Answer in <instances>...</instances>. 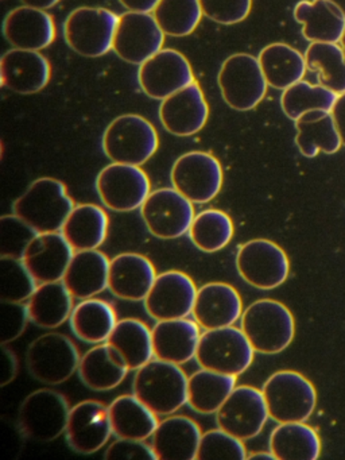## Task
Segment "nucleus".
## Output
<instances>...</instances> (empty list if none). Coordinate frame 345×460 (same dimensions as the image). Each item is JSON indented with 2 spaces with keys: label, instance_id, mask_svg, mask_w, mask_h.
<instances>
[{
  "label": "nucleus",
  "instance_id": "obj_1",
  "mask_svg": "<svg viewBox=\"0 0 345 460\" xmlns=\"http://www.w3.org/2000/svg\"><path fill=\"white\" fill-rule=\"evenodd\" d=\"M188 379L180 365L155 358L137 370L132 392L156 416H170L188 403Z\"/></svg>",
  "mask_w": 345,
  "mask_h": 460
},
{
  "label": "nucleus",
  "instance_id": "obj_2",
  "mask_svg": "<svg viewBox=\"0 0 345 460\" xmlns=\"http://www.w3.org/2000/svg\"><path fill=\"white\" fill-rule=\"evenodd\" d=\"M75 207L64 182L42 177L16 199L13 211L38 234L59 233Z\"/></svg>",
  "mask_w": 345,
  "mask_h": 460
},
{
  "label": "nucleus",
  "instance_id": "obj_3",
  "mask_svg": "<svg viewBox=\"0 0 345 460\" xmlns=\"http://www.w3.org/2000/svg\"><path fill=\"white\" fill-rule=\"evenodd\" d=\"M240 330L259 354L285 351L296 335V322L288 306L271 298L251 304L240 317Z\"/></svg>",
  "mask_w": 345,
  "mask_h": 460
},
{
  "label": "nucleus",
  "instance_id": "obj_4",
  "mask_svg": "<svg viewBox=\"0 0 345 460\" xmlns=\"http://www.w3.org/2000/svg\"><path fill=\"white\" fill-rule=\"evenodd\" d=\"M102 150L116 164L142 166L159 146L155 128L140 115H121L111 122L102 136Z\"/></svg>",
  "mask_w": 345,
  "mask_h": 460
},
{
  "label": "nucleus",
  "instance_id": "obj_5",
  "mask_svg": "<svg viewBox=\"0 0 345 460\" xmlns=\"http://www.w3.org/2000/svg\"><path fill=\"white\" fill-rule=\"evenodd\" d=\"M270 419L277 422H305L317 405L312 382L296 373L283 370L272 374L261 387Z\"/></svg>",
  "mask_w": 345,
  "mask_h": 460
},
{
  "label": "nucleus",
  "instance_id": "obj_6",
  "mask_svg": "<svg viewBox=\"0 0 345 460\" xmlns=\"http://www.w3.org/2000/svg\"><path fill=\"white\" fill-rule=\"evenodd\" d=\"M118 23V15L110 10L80 7L65 21V41L73 52L83 58H102L112 50Z\"/></svg>",
  "mask_w": 345,
  "mask_h": 460
},
{
  "label": "nucleus",
  "instance_id": "obj_7",
  "mask_svg": "<svg viewBox=\"0 0 345 460\" xmlns=\"http://www.w3.org/2000/svg\"><path fill=\"white\" fill-rule=\"evenodd\" d=\"M253 354L255 349L243 331L231 325L201 333L196 360L201 368L239 376L250 367Z\"/></svg>",
  "mask_w": 345,
  "mask_h": 460
},
{
  "label": "nucleus",
  "instance_id": "obj_8",
  "mask_svg": "<svg viewBox=\"0 0 345 460\" xmlns=\"http://www.w3.org/2000/svg\"><path fill=\"white\" fill-rule=\"evenodd\" d=\"M217 83L224 102L240 112L256 109L269 87L258 58L247 53L226 58L218 72Z\"/></svg>",
  "mask_w": 345,
  "mask_h": 460
},
{
  "label": "nucleus",
  "instance_id": "obj_9",
  "mask_svg": "<svg viewBox=\"0 0 345 460\" xmlns=\"http://www.w3.org/2000/svg\"><path fill=\"white\" fill-rule=\"evenodd\" d=\"M70 408L61 393L40 389L30 393L18 411L21 432L31 440L49 443L66 430Z\"/></svg>",
  "mask_w": 345,
  "mask_h": 460
},
{
  "label": "nucleus",
  "instance_id": "obj_10",
  "mask_svg": "<svg viewBox=\"0 0 345 460\" xmlns=\"http://www.w3.org/2000/svg\"><path fill=\"white\" fill-rule=\"evenodd\" d=\"M81 357L62 333H45L30 343L26 366L30 376L46 385H59L78 371Z\"/></svg>",
  "mask_w": 345,
  "mask_h": 460
},
{
  "label": "nucleus",
  "instance_id": "obj_11",
  "mask_svg": "<svg viewBox=\"0 0 345 460\" xmlns=\"http://www.w3.org/2000/svg\"><path fill=\"white\" fill-rule=\"evenodd\" d=\"M239 276L256 289L271 290L285 284L290 273L288 255L269 239H252L236 255Z\"/></svg>",
  "mask_w": 345,
  "mask_h": 460
},
{
  "label": "nucleus",
  "instance_id": "obj_12",
  "mask_svg": "<svg viewBox=\"0 0 345 460\" xmlns=\"http://www.w3.org/2000/svg\"><path fill=\"white\" fill-rule=\"evenodd\" d=\"M170 179L172 188L191 203L207 204L220 193L223 168L209 153H186L175 161Z\"/></svg>",
  "mask_w": 345,
  "mask_h": 460
},
{
  "label": "nucleus",
  "instance_id": "obj_13",
  "mask_svg": "<svg viewBox=\"0 0 345 460\" xmlns=\"http://www.w3.org/2000/svg\"><path fill=\"white\" fill-rule=\"evenodd\" d=\"M96 190L111 211L131 212L147 200L150 180L140 166L112 163L97 176Z\"/></svg>",
  "mask_w": 345,
  "mask_h": 460
},
{
  "label": "nucleus",
  "instance_id": "obj_14",
  "mask_svg": "<svg viewBox=\"0 0 345 460\" xmlns=\"http://www.w3.org/2000/svg\"><path fill=\"white\" fill-rule=\"evenodd\" d=\"M140 215L147 230L159 239H177L190 230L193 203L174 188H162L148 195L140 207Z\"/></svg>",
  "mask_w": 345,
  "mask_h": 460
},
{
  "label": "nucleus",
  "instance_id": "obj_15",
  "mask_svg": "<svg viewBox=\"0 0 345 460\" xmlns=\"http://www.w3.org/2000/svg\"><path fill=\"white\" fill-rule=\"evenodd\" d=\"M269 417L263 393L252 386L234 387L216 411L217 427L243 441L256 438Z\"/></svg>",
  "mask_w": 345,
  "mask_h": 460
},
{
  "label": "nucleus",
  "instance_id": "obj_16",
  "mask_svg": "<svg viewBox=\"0 0 345 460\" xmlns=\"http://www.w3.org/2000/svg\"><path fill=\"white\" fill-rule=\"evenodd\" d=\"M164 36L153 14L127 12L119 17L112 50L134 66H142L162 50Z\"/></svg>",
  "mask_w": 345,
  "mask_h": 460
},
{
  "label": "nucleus",
  "instance_id": "obj_17",
  "mask_svg": "<svg viewBox=\"0 0 345 460\" xmlns=\"http://www.w3.org/2000/svg\"><path fill=\"white\" fill-rule=\"evenodd\" d=\"M137 82L143 93L155 101H164L196 83L188 58L174 49L159 50L139 66Z\"/></svg>",
  "mask_w": 345,
  "mask_h": 460
},
{
  "label": "nucleus",
  "instance_id": "obj_18",
  "mask_svg": "<svg viewBox=\"0 0 345 460\" xmlns=\"http://www.w3.org/2000/svg\"><path fill=\"white\" fill-rule=\"evenodd\" d=\"M197 290L193 279L182 271H164L156 276L143 301L146 312L155 322L188 317L193 312Z\"/></svg>",
  "mask_w": 345,
  "mask_h": 460
},
{
  "label": "nucleus",
  "instance_id": "obj_19",
  "mask_svg": "<svg viewBox=\"0 0 345 460\" xmlns=\"http://www.w3.org/2000/svg\"><path fill=\"white\" fill-rule=\"evenodd\" d=\"M111 435L112 428L104 403L86 400L70 409L65 436L73 451L81 455L94 454L107 444Z\"/></svg>",
  "mask_w": 345,
  "mask_h": 460
},
{
  "label": "nucleus",
  "instance_id": "obj_20",
  "mask_svg": "<svg viewBox=\"0 0 345 460\" xmlns=\"http://www.w3.org/2000/svg\"><path fill=\"white\" fill-rule=\"evenodd\" d=\"M209 117V107L197 83L172 93L162 101L159 119L164 130L172 136L190 137L204 128Z\"/></svg>",
  "mask_w": 345,
  "mask_h": 460
},
{
  "label": "nucleus",
  "instance_id": "obj_21",
  "mask_svg": "<svg viewBox=\"0 0 345 460\" xmlns=\"http://www.w3.org/2000/svg\"><path fill=\"white\" fill-rule=\"evenodd\" d=\"M48 58L35 50H8L0 60V79L7 90L21 95L40 93L50 80Z\"/></svg>",
  "mask_w": 345,
  "mask_h": 460
},
{
  "label": "nucleus",
  "instance_id": "obj_22",
  "mask_svg": "<svg viewBox=\"0 0 345 460\" xmlns=\"http://www.w3.org/2000/svg\"><path fill=\"white\" fill-rule=\"evenodd\" d=\"M75 255L61 233L38 234L24 252L22 261L38 284L62 281Z\"/></svg>",
  "mask_w": 345,
  "mask_h": 460
},
{
  "label": "nucleus",
  "instance_id": "obj_23",
  "mask_svg": "<svg viewBox=\"0 0 345 460\" xmlns=\"http://www.w3.org/2000/svg\"><path fill=\"white\" fill-rule=\"evenodd\" d=\"M191 314L205 331L231 327L242 317V297L231 285L209 282L197 290Z\"/></svg>",
  "mask_w": 345,
  "mask_h": 460
},
{
  "label": "nucleus",
  "instance_id": "obj_24",
  "mask_svg": "<svg viewBox=\"0 0 345 460\" xmlns=\"http://www.w3.org/2000/svg\"><path fill=\"white\" fill-rule=\"evenodd\" d=\"M3 34L15 49L40 52L53 44L56 25L45 10L22 6L5 15Z\"/></svg>",
  "mask_w": 345,
  "mask_h": 460
},
{
  "label": "nucleus",
  "instance_id": "obj_25",
  "mask_svg": "<svg viewBox=\"0 0 345 460\" xmlns=\"http://www.w3.org/2000/svg\"><path fill=\"white\" fill-rule=\"evenodd\" d=\"M155 279V268L143 255L124 252L111 260L108 289L115 297L134 303L145 301Z\"/></svg>",
  "mask_w": 345,
  "mask_h": 460
},
{
  "label": "nucleus",
  "instance_id": "obj_26",
  "mask_svg": "<svg viewBox=\"0 0 345 460\" xmlns=\"http://www.w3.org/2000/svg\"><path fill=\"white\" fill-rule=\"evenodd\" d=\"M151 336L154 357L181 366L196 358L201 333L196 320L183 317L156 322L151 331Z\"/></svg>",
  "mask_w": 345,
  "mask_h": 460
},
{
  "label": "nucleus",
  "instance_id": "obj_27",
  "mask_svg": "<svg viewBox=\"0 0 345 460\" xmlns=\"http://www.w3.org/2000/svg\"><path fill=\"white\" fill-rule=\"evenodd\" d=\"M202 433L196 421L185 416L162 420L151 438L158 460H194Z\"/></svg>",
  "mask_w": 345,
  "mask_h": 460
},
{
  "label": "nucleus",
  "instance_id": "obj_28",
  "mask_svg": "<svg viewBox=\"0 0 345 460\" xmlns=\"http://www.w3.org/2000/svg\"><path fill=\"white\" fill-rule=\"evenodd\" d=\"M110 262L99 250L75 252L62 282L75 300L94 297L108 288Z\"/></svg>",
  "mask_w": 345,
  "mask_h": 460
},
{
  "label": "nucleus",
  "instance_id": "obj_29",
  "mask_svg": "<svg viewBox=\"0 0 345 460\" xmlns=\"http://www.w3.org/2000/svg\"><path fill=\"white\" fill-rule=\"evenodd\" d=\"M294 20L302 25L309 42L339 44L345 31V17L329 0H301L294 7Z\"/></svg>",
  "mask_w": 345,
  "mask_h": 460
},
{
  "label": "nucleus",
  "instance_id": "obj_30",
  "mask_svg": "<svg viewBox=\"0 0 345 460\" xmlns=\"http://www.w3.org/2000/svg\"><path fill=\"white\" fill-rule=\"evenodd\" d=\"M128 368L108 343L97 344L81 357L78 376L88 389L108 392L126 378Z\"/></svg>",
  "mask_w": 345,
  "mask_h": 460
},
{
  "label": "nucleus",
  "instance_id": "obj_31",
  "mask_svg": "<svg viewBox=\"0 0 345 460\" xmlns=\"http://www.w3.org/2000/svg\"><path fill=\"white\" fill-rule=\"evenodd\" d=\"M296 145L304 157L314 158L320 153L336 155L342 146L336 123L329 111H309L296 120Z\"/></svg>",
  "mask_w": 345,
  "mask_h": 460
},
{
  "label": "nucleus",
  "instance_id": "obj_32",
  "mask_svg": "<svg viewBox=\"0 0 345 460\" xmlns=\"http://www.w3.org/2000/svg\"><path fill=\"white\" fill-rule=\"evenodd\" d=\"M108 220L104 209L94 204L75 206L59 233L75 252L97 250L107 239Z\"/></svg>",
  "mask_w": 345,
  "mask_h": 460
},
{
  "label": "nucleus",
  "instance_id": "obj_33",
  "mask_svg": "<svg viewBox=\"0 0 345 460\" xmlns=\"http://www.w3.org/2000/svg\"><path fill=\"white\" fill-rule=\"evenodd\" d=\"M108 414L112 435L118 438L147 440L159 424L156 414L134 394L115 398L108 406Z\"/></svg>",
  "mask_w": 345,
  "mask_h": 460
},
{
  "label": "nucleus",
  "instance_id": "obj_34",
  "mask_svg": "<svg viewBox=\"0 0 345 460\" xmlns=\"http://www.w3.org/2000/svg\"><path fill=\"white\" fill-rule=\"evenodd\" d=\"M259 64L269 87L285 91L304 79L307 71L305 56L282 42L267 45L259 53Z\"/></svg>",
  "mask_w": 345,
  "mask_h": 460
},
{
  "label": "nucleus",
  "instance_id": "obj_35",
  "mask_svg": "<svg viewBox=\"0 0 345 460\" xmlns=\"http://www.w3.org/2000/svg\"><path fill=\"white\" fill-rule=\"evenodd\" d=\"M26 304L32 324L53 330L64 324L72 314L73 296L62 281L45 282Z\"/></svg>",
  "mask_w": 345,
  "mask_h": 460
},
{
  "label": "nucleus",
  "instance_id": "obj_36",
  "mask_svg": "<svg viewBox=\"0 0 345 460\" xmlns=\"http://www.w3.org/2000/svg\"><path fill=\"white\" fill-rule=\"evenodd\" d=\"M70 328L80 341L89 344L105 343L118 324L115 311L104 300L86 298L73 306Z\"/></svg>",
  "mask_w": 345,
  "mask_h": 460
},
{
  "label": "nucleus",
  "instance_id": "obj_37",
  "mask_svg": "<svg viewBox=\"0 0 345 460\" xmlns=\"http://www.w3.org/2000/svg\"><path fill=\"white\" fill-rule=\"evenodd\" d=\"M270 451L277 460H317L320 436L305 422H280L270 435Z\"/></svg>",
  "mask_w": 345,
  "mask_h": 460
},
{
  "label": "nucleus",
  "instance_id": "obj_38",
  "mask_svg": "<svg viewBox=\"0 0 345 460\" xmlns=\"http://www.w3.org/2000/svg\"><path fill=\"white\" fill-rule=\"evenodd\" d=\"M105 343L118 352L128 370H139L154 357L151 331L137 319L118 322Z\"/></svg>",
  "mask_w": 345,
  "mask_h": 460
},
{
  "label": "nucleus",
  "instance_id": "obj_39",
  "mask_svg": "<svg viewBox=\"0 0 345 460\" xmlns=\"http://www.w3.org/2000/svg\"><path fill=\"white\" fill-rule=\"evenodd\" d=\"M236 378L237 376L201 368L189 376V406L197 413H216L236 387Z\"/></svg>",
  "mask_w": 345,
  "mask_h": 460
},
{
  "label": "nucleus",
  "instance_id": "obj_40",
  "mask_svg": "<svg viewBox=\"0 0 345 460\" xmlns=\"http://www.w3.org/2000/svg\"><path fill=\"white\" fill-rule=\"evenodd\" d=\"M307 69L318 75V82L337 95L345 93V56L341 45L313 42L305 52Z\"/></svg>",
  "mask_w": 345,
  "mask_h": 460
},
{
  "label": "nucleus",
  "instance_id": "obj_41",
  "mask_svg": "<svg viewBox=\"0 0 345 460\" xmlns=\"http://www.w3.org/2000/svg\"><path fill=\"white\" fill-rule=\"evenodd\" d=\"M188 234L191 243L201 252H220L232 241L234 223L226 212L207 209L194 217Z\"/></svg>",
  "mask_w": 345,
  "mask_h": 460
},
{
  "label": "nucleus",
  "instance_id": "obj_42",
  "mask_svg": "<svg viewBox=\"0 0 345 460\" xmlns=\"http://www.w3.org/2000/svg\"><path fill=\"white\" fill-rule=\"evenodd\" d=\"M339 95L323 85H313L301 80L283 91L280 107L288 119L294 120L309 111H332Z\"/></svg>",
  "mask_w": 345,
  "mask_h": 460
},
{
  "label": "nucleus",
  "instance_id": "obj_43",
  "mask_svg": "<svg viewBox=\"0 0 345 460\" xmlns=\"http://www.w3.org/2000/svg\"><path fill=\"white\" fill-rule=\"evenodd\" d=\"M159 28L166 36H190L202 18L199 0H159L153 12Z\"/></svg>",
  "mask_w": 345,
  "mask_h": 460
},
{
  "label": "nucleus",
  "instance_id": "obj_44",
  "mask_svg": "<svg viewBox=\"0 0 345 460\" xmlns=\"http://www.w3.org/2000/svg\"><path fill=\"white\" fill-rule=\"evenodd\" d=\"M38 282L19 258L0 257V300L27 303Z\"/></svg>",
  "mask_w": 345,
  "mask_h": 460
},
{
  "label": "nucleus",
  "instance_id": "obj_45",
  "mask_svg": "<svg viewBox=\"0 0 345 460\" xmlns=\"http://www.w3.org/2000/svg\"><path fill=\"white\" fill-rule=\"evenodd\" d=\"M243 440L221 429L208 430L199 441L197 460H244L247 459Z\"/></svg>",
  "mask_w": 345,
  "mask_h": 460
},
{
  "label": "nucleus",
  "instance_id": "obj_46",
  "mask_svg": "<svg viewBox=\"0 0 345 460\" xmlns=\"http://www.w3.org/2000/svg\"><path fill=\"white\" fill-rule=\"evenodd\" d=\"M37 235V231L16 215H5L0 219V255L22 260L30 242Z\"/></svg>",
  "mask_w": 345,
  "mask_h": 460
},
{
  "label": "nucleus",
  "instance_id": "obj_47",
  "mask_svg": "<svg viewBox=\"0 0 345 460\" xmlns=\"http://www.w3.org/2000/svg\"><path fill=\"white\" fill-rule=\"evenodd\" d=\"M202 14L220 25H236L250 15L252 0H199Z\"/></svg>",
  "mask_w": 345,
  "mask_h": 460
},
{
  "label": "nucleus",
  "instance_id": "obj_48",
  "mask_svg": "<svg viewBox=\"0 0 345 460\" xmlns=\"http://www.w3.org/2000/svg\"><path fill=\"white\" fill-rule=\"evenodd\" d=\"M29 322L27 304L0 300V344L11 343L18 339Z\"/></svg>",
  "mask_w": 345,
  "mask_h": 460
},
{
  "label": "nucleus",
  "instance_id": "obj_49",
  "mask_svg": "<svg viewBox=\"0 0 345 460\" xmlns=\"http://www.w3.org/2000/svg\"><path fill=\"white\" fill-rule=\"evenodd\" d=\"M105 460H158L153 447L145 440L118 438L108 447L104 454Z\"/></svg>",
  "mask_w": 345,
  "mask_h": 460
},
{
  "label": "nucleus",
  "instance_id": "obj_50",
  "mask_svg": "<svg viewBox=\"0 0 345 460\" xmlns=\"http://www.w3.org/2000/svg\"><path fill=\"white\" fill-rule=\"evenodd\" d=\"M18 374V359L10 349L2 344V354H0V386L13 382Z\"/></svg>",
  "mask_w": 345,
  "mask_h": 460
},
{
  "label": "nucleus",
  "instance_id": "obj_51",
  "mask_svg": "<svg viewBox=\"0 0 345 460\" xmlns=\"http://www.w3.org/2000/svg\"><path fill=\"white\" fill-rule=\"evenodd\" d=\"M331 114L333 117L334 123H336L342 146H345V93L339 95Z\"/></svg>",
  "mask_w": 345,
  "mask_h": 460
},
{
  "label": "nucleus",
  "instance_id": "obj_52",
  "mask_svg": "<svg viewBox=\"0 0 345 460\" xmlns=\"http://www.w3.org/2000/svg\"><path fill=\"white\" fill-rule=\"evenodd\" d=\"M124 9L132 13H151L158 6L159 0H119Z\"/></svg>",
  "mask_w": 345,
  "mask_h": 460
},
{
  "label": "nucleus",
  "instance_id": "obj_53",
  "mask_svg": "<svg viewBox=\"0 0 345 460\" xmlns=\"http://www.w3.org/2000/svg\"><path fill=\"white\" fill-rule=\"evenodd\" d=\"M23 6L34 7V9L49 10L53 9L56 4H59V0H21Z\"/></svg>",
  "mask_w": 345,
  "mask_h": 460
},
{
  "label": "nucleus",
  "instance_id": "obj_54",
  "mask_svg": "<svg viewBox=\"0 0 345 460\" xmlns=\"http://www.w3.org/2000/svg\"><path fill=\"white\" fill-rule=\"evenodd\" d=\"M248 460H277L275 455L270 452H253V454L248 455Z\"/></svg>",
  "mask_w": 345,
  "mask_h": 460
},
{
  "label": "nucleus",
  "instance_id": "obj_55",
  "mask_svg": "<svg viewBox=\"0 0 345 460\" xmlns=\"http://www.w3.org/2000/svg\"><path fill=\"white\" fill-rule=\"evenodd\" d=\"M331 4H333L340 12L342 13V15L345 17V0H329Z\"/></svg>",
  "mask_w": 345,
  "mask_h": 460
},
{
  "label": "nucleus",
  "instance_id": "obj_56",
  "mask_svg": "<svg viewBox=\"0 0 345 460\" xmlns=\"http://www.w3.org/2000/svg\"><path fill=\"white\" fill-rule=\"evenodd\" d=\"M340 45H341L342 52H344V56H345V31H344V36H342L341 41H340Z\"/></svg>",
  "mask_w": 345,
  "mask_h": 460
}]
</instances>
